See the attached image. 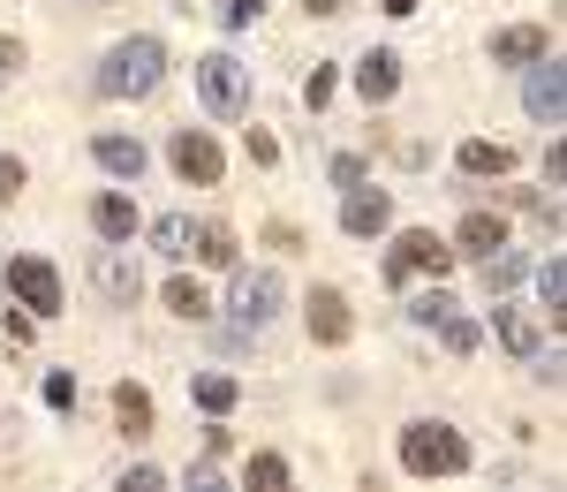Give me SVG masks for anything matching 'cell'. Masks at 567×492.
I'll use <instances>...</instances> for the list:
<instances>
[{
  "label": "cell",
  "mask_w": 567,
  "mask_h": 492,
  "mask_svg": "<svg viewBox=\"0 0 567 492\" xmlns=\"http://www.w3.org/2000/svg\"><path fill=\"white\" fill-rule=\"evenodd\" d=\"M454 243H462L470 258H484V250H499V243H507V221H499V213H484V205H470L462 227H454Z\"/></svg>",
  "instance_id": "ac0fdd59"
},
{
  "label": "cell",
  "mask_w": 567,
  "mask_h": 492,
  "mask_svg": "<svg viewBox=\"0 0 567 492\" xmlns=\"http://www.w3.org/2000/svg\"><path fill=\"white\" fill-rule=\"evenodd\" d=\"M492 326H499V349H507V357H537V349H545L537 311H492Z\"/></svg>",
  "instance_id": "2e32d148"
},
{
  "label": "cell",
  "mask_w": 567,
  "mask_h": 492,
  "mask_svg": "<svg viewBox=\"0 0 567 492\" xmlns=\"http://www.w3.org/2000/svg\"><path fill=\"white\" fill-rule=\"evenodd\" d=\"M227 448H235V432H227V424H205V454H213V462H219V454H227Z\"/></svg>",
  "instance_id": "74e56055"
},
{
  "label": "cell",
  "mask_w": 567,
  "mask_h": 492,
  "mask_svg": "<svg viewBox=\"0 0 567 492\" xmlns=\"http://www.w3.org/2000/svg\"><path fill=\"white\" fill-rule=\"evenodd\" d=\"M91 227H99L106 243H130V235H136V205H130V189H99V197H91Z\"/></svg>",
  "instance_id": "5bb4252c"
},
{
  "label": "cell",
  "mask_w": 567,
  "mask_h": 492,
  "mask_svg": "<svg viewBox=\"0 0 567 492\" xmlns=\"http://www.w3.org/2000/svg\"><path fill=\"white\" fill-rule=\"evenodd\" d=\"M288 304V288H280V273H235V296H227V311H235V334H258L272 326Z\"/></svg>",
  "instance_id": "277c9868"
},
{
  "label": "cell",
  "mask_w": 567,
  "mask_h": 492,
  "mask_svg": "<svg viewBox=\"0 0 567 492\" xmlns=\"http://www.w3.org/2000/svg\"><path fill=\"white\" fill-rule=\"evenodd\" d=\"M243 152H250L258 167H272V160H280V144H272V136H265V130H243Z\"/></svg>",
  "instance_id": "e575fe53"
},
{
  "label": "cell",
  "mask_w": 567,
  "mask_h": 492,
  "mask_svg": "<svg viewBox=\"0 0 567 492\" xmlns=\"http://www.w3.org/2000/svg\"><path fill=\"white\" fill-rule=\"evenodd\" d=\"M454 266V250L439 243L432 227H409V235H393V250H386V288H401L409 273H446Z\"/></svg>",
  "instance_id": "5b68a950"
},
{
  "label": "cell",
  "mask_w": 567,
  "mask_h": 492,
  "mask_svg": "<svg viewBox=\"0 0 567 492\" xmlns=\"http://www.w3.org/2000/svg\"><path fill=\"white\" fill-rule=\"evenodd\" d=\"M537 296H545V318L560 326V318H567V266H560V258L537 266Z\"/></svg>",
  "instance_id": "d4e9b609"
},
{
  "label": "cell",
  "mask_w": 567,
  "mask_h": 492,
  "mask_svg": "<svg viewBox=\"0 0 567 492\" xmlns=\"http://www.w3.org/2000/svg\"><path fill=\"white\" fill-rule=\"evenodd\" d=\"M99 8H106V0H99Z\"/></svg>",
  "instance_id": "b9f144b4"
},
{
  "label": "cell",
  "mask_w": 567,
  "mask_h": 492,
  "mask_svg": "<svg viewBox=\"0 0 567 492\" xmlns=\"http://www.w3.org/2000/svg\"><path fill=\"white\" fill-rule=\"evenodd\" d=\"M446 311H462V304H454L446 288H432V296H416V304H409V326H439Z\"/></svg>",
  "instance_id": "83f0119b"
},
{
  "label": "cell",
  "mask_w": 567,
  "mask_h": 492,
  "mask_svg": "<svg viewBox=\"0 0 567 492\" xmlns=\"http://www.w3.org/2000/svg\"><path fill=\"white\" fill-rule=\"evenodd\" d=\"M219 16H227V31H243V23H258V16H265V0H227Z\"/></svg>",
  "instance_id": "d590c367"
},
{
  "label": "cell",
  "mask_w": 567,
  "mask_h": 492,
  "mask_svg": "<svg viewBox=\"0 0 567 492\" xmlns=\"http://www.w3.org/2000/svg\"><path fill=\"white\" fill-rule=\"evenodd\" d=\"M159 84H167V45L144 39V31L122 39L106 61H99V91H106V99H152Z\"/></svg>",
  "instance_id": "7a4b0ae2"
},
{
  "label": "cell",
  "mask_w": 567,
  "mask_h": 492,
  "mask_svg": "<svg viewBox=\"0 0 567 492\" xmlns=\"http://www.w3.org/2000/svg\"><path fill=\"white\" fill-rule=\"evenodd\" d=\"M386 221H393V197H386V189H363V182H355L349 197H341V227H349L355 243H363V235H379Z\"/></svg>",
  "instance_id": "30bf717a"
},
{
  "label": "cell",
  "mask_w": 567,
  "mask_h": 492,
  "mask_svg": "<svg viewBox=\"0 0 567 492\" xmlns=\"http://www.w3.org/2000/svg\"><path fill=\"white\" fill-rule=\"evenodd\" d=\"M114 424H122V440H152V394L136 379L114 387Z\"/></svg>",
  "instance_id": "d6986e66"
},
{
  "label": "cell",
  "mask_w": 567,
  "mask_h": 492,
  "mask_svg": "<svg viewBox=\"0 0 567 492\" xmlns=\"http://www.w3.org/2000/svg\"><path fill=\"white\" fill-rule=\"evenodd\" d=\"M507 205H523L529 221H545L553 235H560V205H553V197H537V189H507Z\"/></svg>",
  "instance_id": "f1b7e54d"
},
{
  "label": "cell",
  "mask_w": 567,
  "mask_h": 492,
  "mask_svg": "<svg viewBox=\"0 0 567 492\" xmlns=\"http://www.w3.org/2000/svg\"><path fill=\"white\" fill-rule=\"evenodd\" d=\"M91 280H99V296H106V304H136V296H144V273H136V258H114V250H99Z\"/></svg>",
  "instance_id": "7c38bea8"
},
{
  "label": "cell",
  "mask_w": 567,
  "mask_h": 492,
  "mask_svg": "<svg viewBox=\"0 0 567 492\" xmlns=\"http://www.w3.org/2000/svg\"><path fill=\"white\" fill-rule=\"evenodd\" d=\"M197 235H205V221H189V213H159V221H152V250H159V258H197Z\"/></svg>",
  "instance_id": "4fadbf2b"
},
{
  "label": "cell",
  "mask_w": 567,
  "mask_h": 492,
  "mask_svg": "<svg viewBox=\"0 0 567 492\" xmlns=\"http://www.w3.org/2000/svg\"><path fill=\"white\" fill-rule=\"evenodd\" d=\"M8 197H23V160H16V152H0V205H8Z\"/></svg>",
  "instance_id": "1f68e13d"
},
{
  "label": "cell",
  "mask_w": 567,
  "mask_h": 492,
  "mask_svg": "<svg viewBox=\"0 0 567 492\" xmlns=\"http://www.w3.org/2000/svg\"><path fill=\"white\" fill-rule=\"evenodd\" d=\"M454 167L484 182V175H507V167H515V152H507V144H484V136H470V144L454 152Z\"/></svg>",
  "instance_id": "44dd1931"
},
{
  "label": "cell",
  "mask_w": 567,
  "mask_h": 492,
  "mask_svg": "<svg viewBox=\"0 0 567 492\" xmlns=\"http://www.w3.org/2000/svg\"><path fill=\"white\" fill-rule=\"evenodd\" d=\"M45 402H53V409L76 402V371H45Z\"/></svg>",
  "instance_id": "4dcf8cb0"
},
{
  "label": "cell",
  "mask_w": 567,
  "mask_h": 492,
  "mask_svg": "<svg viewBox=\"0 0 567 492\" xmlns=\"http://www.w3.org/2000/svg\"><path fill=\"white\" fill-rule=\"evenodd\" d=\"M439 341H446L454 357H470V349L484 341V326H477V318H462V311H446V318H439Z\"/></svg>",
  "instance_id": "484cf974"
},
{
  "label": "cell",
  "mask_w": 567,
  "mask_h": 492,
  "mask_svg": "<svg viewBox=\"0 0 567 492\" xmlns=\"http://www.w3.org/2000/svg\"><path fill=\"white\" fill-rule=\"evenodd\" d=\"M553 39H545V23H507L499 39H492V61H507V69H529V61H545Z\"/></svg>",
  "instance_id": "8fae6325"
},
{
  "label": "cell",
  "mask_w": 567,
  "mask_h": 492,
  "mask_svg": "<svg viewBox=\"0 0 567 492\" xmlns=\"http://www.w3.org/2000/svg\"><path fill=\"white\" fill-rule=\"evenodd\" d=\"M355 91H363V99H393V91H401V53H393V45L363 53V69H355Z\"/></svg>",
  "instance_id": "e0dca14e"
},
{
  "label": "cell",
  "mask_w": 567,
  "mask_h": 492,
  "mask_svg": "<svg viewBox=\"0 0 567 492\" xmlns=\"http://www.w3.org/2000/svg\"><path fill=\"white\" fill-rule=\"evenodd\" d=\"M197 91H205V106H213L219 122H243L250 114V76H243L235 53H205L197 61Z\"/></svg>",
  "instance_id": "3957f363"
},
{
  "label": "cell",
  "mask_w": 567,
  "mask_h": 492,
  "mask_svg": "<svg viewBox=\"0 0 567 492\" xmlns=\"http://www.w3.org/2000/svg\"><path fill=\"white\" fill-rule=\"evenodd\" d=\"M175 175L182 182H197V189H213L219 175H227V152H219V136H205V130H175Z\"/></svg>",
  "instance_id": "52a82bcc"
},
{
  "label": "cell",
  "mask_w": 567,
  "mask_h": 492,
  "mask_svg": "<svg viewBox=\"0 0 567 492\" xmlns=\"http://www.w3.org/2000/svg\"><path fill=\"white\" fill-rule=\"evenodd\" d=\"M333 182L355 189V182H363V160H355V152H333Z\"/></svg>",
  "instance_id": "8d00e7d4"
},
{
  "label": "cell",
  "mask_w": 567,
  "mask_h": 492,
  "mask_svg": "<svg viewBox=\"0 0 567 492\" xmlns=\"http://www.w3.org/2000/svg\"><path fill=\"white\" fill-rule=\"evenodd\" d=\"M303 326H310L318 349H349V334H355L349 296H341V288H310V296H303Z\"/></svg>",
  "instance_id": "8992f818"
},
{
  "label": "cell",
  "mask_w": 567,
  "mask_h": 492,
  "mask_svg": "<svg viewBox=\"0 0 567 492\" xmlns=\"http://www.w3.org/2000/svg\"><path fill=\"white\" fill-rule=\"evenodd\" d=\"M8 69H23V39H0V76Z\"/></svg>",
  "instance_id": "ab89813d"
},
{
  "label": "cell",
  "mask_w": 567,
  "mask_h": 492,
  "mask_svg": "<svg viewBox=\"0 0 567 492\" xmlns=\"http://www.w3.org/2000/svg\"><path fill=\"white\" fill-rule=\"evenodd\" d=\"M386 16H416V0H386Z\"/></svg>",
  "instance_id": "60d3db41"
},
{
  "label": "cell",
  "mask_w": 567,
  "mask_h": 492,
  "mask_svg": "<svg viewBox=\"0 0 567 492\" xmlns=\"http://www.w3.org/2000/svg\"><path fill=\"white\" fill-rule=\"evenodd\" d=\"M523 106L545 122V130H560V114H567V69L545 53V61H529V84H523Z\"/></svg>",
  "instance_id": "ba28073f"
},
{
  "label": "cell",
  "mask_w": 567,
  "mask_h": 492,
  "mask_svg": "<svg viewBox=\"0 0 567 492\" xmlns=\"http://www.w3.org/2000/svg\"><path fill=\"white\" fill-rule=\"evenodd\" d=\"M159 304H167L175 318H189V326H197V318H213V304H205V288H197L189 273H175V280H167V296H159Z\"/></svg>",
  "instance_id": "603a6c76"
},
{
  "label": "cell",
  "mask_w": 567,
  "mask_h": 492,
  "mask_svg": "<svg viewBox=\"0 0 567 492\" xmlns=\"http://www.w3.org/2000/svg\"><path fill=\"white\" fill-rule=\"evenodd\" d=\"M197 258H205V266H235V258H243L235 227H205V235H197Z\"/></svg>",
  "instance_id": "4316f807"
},
{
  "label": "cell",
  "mask_w": 567,
  "mask_h": 492,
  "mask_svg": "<svg viewBox=\"0 0 567 492\" xmlns=\"http://www.w3.org/2000/svg\"><path fill=\"white\" fill-rule=\"evenodd\" d=\"M265 243H272V250H303V227L296 221H265Z\"/></svg>",
  "instance_id": "d6a6232c"
},
{
  "label": "cell",
  "mask_w": 567,
  "mask_h": 492,
  "mask_svg": "<svg viewBox=\"0 0 567 492\" xmlns=\"http://www.w3.org/2000/svg\"><path fill=\"white\" fill-rule=\"evenodd\" d=\"M243 485H250V492H288V462H280L272 448L250 454V462H243Z\"/></svg>",
  "instance_id": "cb8c5ba5"
},
{
  "label": "cell",
  "mask_w": 567,
  "mask_h": 492,
  "mask_svg": "<svg viewBox=\"0 0 567 492\" xmlns=\"http://www.w3.org/2000/svg\"><path fill=\"white\" fill-rule=\"evenodd\" d=\"M122 485H130V492H159V485H167V470H152V462H136V470H122Z\"/></svg>",
  "instance_id": "836d02e7"
},
{
  "label": "cell",
  "mask_w": 567,
  "mask_h": 492,
  "mask_svg": "<svg viewBox=\"0 0 567 492\" xmlns=\"http://www.w3.org/2000/svg\"><path fill=\"white\" fill-rule=\"evenodd\" d=\"M91 160H99V167H106V175H144V144H136V136H114V130H99L91 136Z\"/></svg>",
  "instance_id": "9a60e30c"
},
{
  "label": "cell",
  "mask_w": 567,
  "mask_h": 492,
  "mask_svg": "<svg viewBox=\"0 0 567 492\" xmlns=\"http://www.w3.org/2000/svg\"><path fill=\"white\" fill-rule=\"evenodd\" d=\"M189 394H197L205 417H227V409L243 402V379H235V371H197V387H189Z\"/></svg>",
  "instance_id": "ffe728a7"
},
{
  "label": "cell",
  "mask_w": 567,
  "mask_h": 492,
  "mask_svg": "<svg viewBox=\"0 0 567 492\" xmlns=\"http://www.w3.org/2000/svg\"><path fill=\"white\" fill-rule=\"evenodd\" d=\"M341 8H349V0H303V16H318V23H333Z\"/></svg>",
  "instance_id": "f35d334b"
},
{
  "label": "cell",
  "mask_w": 567,
  "mask_h": 492,
  "mask_svg": "<svg viewBox=\"0 0 567 492\" xmlns=\"http://www.w3.org/2000/svg\"><path fill=\"white\" fill-rule=\"evenodd\" d=\"M477 454L470 440L454 432V424H439V417H416V424H401V470L409 478H462Z\"/></svg>",
  "instance_id": "6da1fadb"
},
{
  "label": "cell",
  "mask_w": 567,
  "mask_h": 492,
  "mask_svg": "<svg viewBox=\"0 0 567 492\" xmlns=\"http://www.w3.org/2000/svg\"><path fill=\"white\" fill-rule=\"evenodd\" d=\"M333 91H341V69H310L303 106H310V114H318V106H333Z\"/></svg>",
  "instance_id": "f546056e"
},
{
  "label": "cell",
  "mask_w": 567,
  "mask_h": 492,
  "mask_svg": "<svg viewBox=\"0 0 567 492\" xmlns=\"http://www.w3.org/2000/svg\"><path fill=\"white\" fill-rule=\"evenodd\" d=\"M477 273H484V288H515V280L529 273V258H523V250H507V243H499V250H484V258H477Z\"/></svg>",
  "instance_id": "7402d4cb"
},
{
  "label": "cell",
  "mask_w": 567,
  "mask_h": 492,
  "mask_svg": "<svg viewBox=\"0 0 567 492\" xmlns=\"http://www.w3.org/2000/svg\"><path fill=\"white\" fill-rule=\"evenodd\" d=\"M8 288H16L39 318H61V273L45 266V258H8Z\"/></svg>",
  "instance_id": "9c48e42d"
}]
</instances>
